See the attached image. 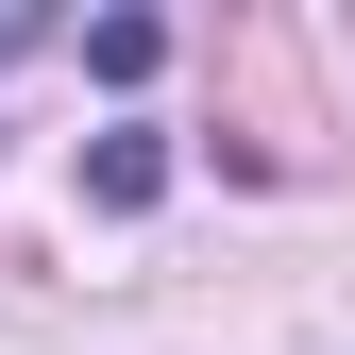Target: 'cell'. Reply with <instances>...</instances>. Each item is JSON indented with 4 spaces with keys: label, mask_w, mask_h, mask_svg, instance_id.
Instances as JSON below:
<instances>
[{
    "label": "cell",
    "mask_w": 355,
    "mask_h": 355,
    "mask_svg": "<svg viewBox=\"0 0 355 355\" xmlns=\"http://www.w3.org/2000/svg\"><path fill=\"white\" fill-rule=\"evenodd\" d=\"M85 187H102V203H119V220H136V203H153V187H169V153H153V136H102V153H85Z\"/></svg>",
    "instance_id": "cell-1"
}]
</instances>
